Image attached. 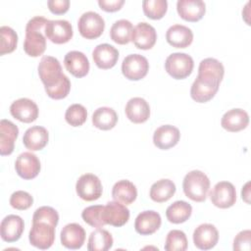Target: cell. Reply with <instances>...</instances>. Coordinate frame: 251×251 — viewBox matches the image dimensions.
Instances as JSON below:
<instances>
[{
	"label": "cell",
	"mask_w": 251,
	"mask_h": 251,
	"mask_svg": "<svg viewBox=\"0 0 251 251\" xmlns=\"http://www.w3.org/2000/svg\"><path fill=\"white\" fill-rule=\"evenodd\" d=\"M49 20L41 16L31 18L25 26L24 50L30 57H39L46 49V36L43 34Z\"/></svg>",
	"instance_id": "cell-1"
},
{
	"label": "cell",
	"mask_w": 251,
	"mask_h": 251,
	"mask_svg": "<svg viewBox=\"0 0 251 251\" xmlns=\"http://www.w3.org/2000/svg\"><path fill=\"white\" fill-rule=\"evenodd\" d=\"M182 188L186 197L195 202H203L208 195L210 179L203 172L193 170L185 175Z\"/></svg>",
	"instance_id": "cell-2"
},
{
	"label": "cell",
	"mask_w": 251,
	"mask_h": 251,
	"mask_svg": "<svg viewBox=\"0 0 251 251\" xmlns=\"http://www.w3.org/2000/svg\"><path fill=\"white\" fill-rule=\"evenodd\" d=\"M220 83L221 81L211 75L198 74L196 79L191 85L190 96L195 102H208L218 92Z\"/></svg>",
	"instance_id": "cell-3"
},
{
	"label": "cell",
	"mask_w": 251,
	"mask_h": 251,
	"mask_svg": "<svg viewBox=\"0 0 251 251\" xmlns=\"http://www.w3.org/2000/svg\"><path fill=\"white\" fill-rule=\"evenodd\" d=\"M55 227L56 226L48 222H32L28 234L30 244L41 250L49 249L55 241Z\"/></svg>",
	"instance_id": "cell-4"
},
{
	"label": "cell",
	"mask_w": 251,
	"mask_h": 251,
	"mask_svg": "<svg viewBox=\"0 0 251 251\" xmlns=\"http://www.w3.org/2000/svg\"><path fill=\"white\" fill-rule=\"evenodd\" d=\"M194 62L191 56L185 53H173L165 62L167 73L175 79H183L189 76L193 71Z\"/></svg>",
	"instance_id": "cell-5"
},
{
	"label": "cell",
	"mask_w": 251,
	"mask_h": 251,
	"mask_svg": "<svg viewBox=\"0 0 251 251\" xmlns=\"http://www.w3.org/2000/svg\"><path fill=\"white\" fill-rule=\"evenodd\" d=\"M38 75L44 84V88L58 84L66 75L62 72V66L58 59L52 56H44L38 65Z\"/></svg>",
	"instance_id": "cell-6"
},
{
	"label": "cell",
	"mask_w": 251,
	"mask_h": 251,
	"mask_svg": "<svg viewBox=\"0 0 251 251\" xmlns=\"http://www.w3.org/2000/svg\"><path fill=\"white\" fill-rule=\"evenodd\" d=\"M77 27L80 35L86 39H96L104 31V19L95 12L83 13L78 19Z\"/></svg>",
	"instance_id": "cell-7"
},
{
	"label": "cell",
	"mask_w": 251,
	"mask_h": 251,
	"mask_svg": "<svg viewBox=\"0 0 251 251\" xmlns=\"http://www.w3.org/2000/svg\"><path fill=\"white\" fill-rule=\"evenodd\" d=\"M77 195L84 201H94L102 195L103 187L99 177L93 174H84L75 183Z\"/></svg>",
	"instance_id": "cell-8"
},
{
	"label": "cell",
	"mask_w": 251,
	"mask_h": 251,
	"mask_svg": "<svg viewBox=\"0 0 251 251\" xmlns=\"http://www.w3.org/2000/svg\"><path fill=\"white\" fill-rule=\"evenodd\" d=\"M149 71L147 59L140 54L127 55L122 63V73L129 80L142 79Z\"/></svg>",
	"instance_id": "cell-9"
},
{
	"label": "cell",
	"mask_w": 251,
	"mask_h": 251,
	"mask_svg": "<svg viewBox=\"0 0 251 251\" xmlns=\"http://www.w3.org/2000/svg\"><path fill=\"white\" fill-rule=\"evenodd\" d=\"M211 202L218 208L226 209L236 202V190L229 181H220L215 184L210 192Z\"/></svg>",
	"instance_id": "cell-10"
},
{
	"label": "cell",
	"mask_w": 251,
	"mask_h": 251,
	"mask_svg": "<svg viewBox=\"0 0 251 251\" xmlns=\"http://www.w3.org/2000/svg\"><path fill=\"white\" fill-rule=\"evenodd\" d=\"M44 34L51 42L64 44L72 39L74 32L70 22L66 20H52L46 25Z\"/></svg>",
	"instance_id": "cell-11"
},
{
	"label": "cell",
	"mask_w": 251,
	"mask_h": 251,
	"mask_svg": "<svg viewBox=\"0 0 251 251\" xmlns=\"http://www.w3.org/2000/svg\"><path fill=\"white\" fill-rule=\"evenodd\" d=\"M129 210L126 205L118 201L108 202L102 211V220L105 225L113 226H123L129 220Z\"/></svg>",
	"instance_id": "cell-12"
},
{
	"label": "cell",
	"mask_w": 251,
	"mask_h": 251,
	"mask_svg": "<svg viewBox=\"0 0 251 251\" xmlns=\"http://www.w3.org/2000/svg\"><path fill=\"white\" fill-rule=\"evenodd\" d=\"M41 165L37 156L31 152L20 154L15 162V170L19 176L24 179H32L40 172Z\"/></svg>",
	"instance_id": "cell-13"
},
{
	"label": "cell",
	"mask_w": 251,
	"mask_h": 251,
	"mask_svg": "<svg viewBox=\"0 0 251 251\" xmlns=\"http://www.w3.org/2000/svg\"><path fill=\"white\" fill-rule=\"evenodd\" d=\"M10 113L18 121L29 124L37 119L39 110L32 100L28 98H20L11 104Z\"/></svg>",
	"instance_id": "cell-14"
},
{
	"label": "cell",
	"mask_w": 251,
	"mask_h": 251,
	"mask_svg": "<svg viewBox=\"0 0 251 251\" xmlns=\"http://www.w3.org/2000/svg\"><path fill=\"white\" fill-rule=\"evenodd\" d=\"M219 241V231L212 224H202L193 231V243L201 250H209Z\"/></svg>",
	"instance_id": "cell-15"
},
{
	"label": "cell",
	"mask_w": 251,
	"mask_h": 251,
	"mask_svg": "<svg viewBox=\"0 0 251 251\" xmlns=\"http://www.w3.org/2000/svg\"><path fill=\"white\" fill-rule=\"evenodd\" d=\"M157 40L156 29L147 23L137 24L132 30L131 41L136 48L141 50L151 49Z\"/></svg>",
	"instance_id": "cell-16"
},
{
	"label": "cell",
	"mask_w": 251,
	"mask_h": 251,
	"mask_svg": "<svg viewBox=\"0 0 251 251\" xmlns=\"http://www.w3.org/2000/svg\"><path fill=\"white\" fill-rule=\"evenodd\" d=\"M25 229L24 220L18 215L6 216L0 225V235L5 242L18 241Z\"/></svg>",
	"instance_id": "cell-17"
},
{
	"label": "cell",
	"mask_w": 251,
	"mask_h": 251,
	"mask_svg": "<svg viewBox=\"0 0 251 251\" xmlns=\"http://www.w3.org/2000/svg\"><path fill=\"white\" fill-rule=\"evenodd\" d=\"M176 11L182 20L195 23L204 17L206 5L201 0H178L176 2Z\"/></svg>",
	"instance_id": "cell-18"
},
{
	"label": "cell",
	"mask_w": 251,
	"mask_h": 251,
	"mask_svg": "<svg viewBox=\"0 0 251 251\" xmlns=\"http://www.w3.org/2000/svg\"><path fill=\"white\" fill-rule=\"evenodd\" d=\"M60 235L62 245L72 250L79 249L85 240L84 228L75 223L66 225L62 228Z\"/></svg>",
	"instance_id": "cell-19"
},
{
	"label": "cell",
	"mask_w": 251,
	"mask_h": 251,
	"mask_svg": "<svg viewBox=\"0 0 251 251\" xmlns=\"http://www.w3.org/2000/svg\"><path fill=\"white\" fill-rule=\"evenodd\" d=\"M162 224L159 213L149 210L139 213L134 222V228L141 235H150L156 232Z\"/></svg>",
	"instance_id": "cell-20"
},
{
	"label": "cell",
	"mask_w": 251,
	"mask_h": 251,
	"mask_svg": "<svg viewBox=\"0 0 251 251\" xmlns=\"http://www.w3.org/2000/svg\"><path fill=\"white\" fill-rule=\"evenodd\" d=\"M64 65L66 70L75 77H83L89 72V61L80 51H70L65 55Z\"/></svg>",
	"instance_id": "cell-21"
},
{
	"label": "cell",
	"mask_w": 251,
	"mask_h": 251,
	"mask_svg": "<svg viewBox=\"0 0 251 251\" xmlns=\"http://www.w3.org/2000/svg\"><path fill=\"white\" fill-rule=\"evenodd\" d=\"M180 138L179 129L171 125L159 126L153 134V142L156 147L162 150H168L176 146Z\"/></svg>",
	"instance_id": "cell-22"
},
{
	"label": "cell",
	"mask_w": 251,
	"mask_h": 251,
	"mask_svg": "<svg viewBox=\"0 0 251 251\" xmlns=\"http://www.w3.org/2000/svg\"><path fill=\"white\" fill-rule=\"evenodd\" d=\"M19 135L18 126L8 120L0 122V154L1 156L11 155L15 148V142Z\"/></svg>",
	"instance_id": "cell-23"
},
{
	"label": "cell",
	"mask_w": 251,
	"mask_h": 251,
	"mask_svg": "<svg viewBox=\"0 0 251 251\" xmlns=\"http://www.w3.org/2000/svg\"><path fill=\"white\" fill-rule=\"evenodd\" d=\"M92 58L99 69L109 70L117 64L119 51L108 43L99 44L92 51Z\"/></svg>",
	"instance_id": "cell-24"
},
{
	"label": "cell",
	"mask_w": 251,
	"mask_h": 251,
	"mask_svg": "<svg viewBox=\"0 0 251 251\" xmlns=\"http://www.w3.org/2000/svg\"><path fill=\"white\" fill-rule=\"evenodd\" d=\"M249 124V116L243 109L235 108L228 110L224 114L221 120L223 128L229 132H237L247 127Z\"/></svg>",
	"instance_id": "cell-25"
},
{
	"label": "cell",
	"mask_w": 251,
	"mask_h": 251,
	"mask_svg": "<svg viewBox=\"0 0 251 251\" xmlns=\"http://www.w3.org/2000/svg\"><path fill=\"white\" fill-rule=\"evenodd\" d=\"M125 112L130 122L134 124H142L150 117V106L145 99L141 97H133L127 101Z\"/></svg>",
	"instance_id": "cell-26"
},
{
	"label": "cell",
	"mask_w": 251,
	"mask_h": 251,
	"mask_svg": "<svg viewBox=\"0 0 251 251\" xmlns=\"http://www.w3.org/2000/svg\"><path fill=\"white\" fill-rule=\"evenodd\" d=\"M167 42L176 48H186L193 41L192 30L182 25H174L166 32Z\"/></svg>",
	"instance_id": "cell-27"
},
{
	"label": "cell",
	"mask_w": 251,
	"mask_h": 251,
	"mask_svg": "<svg viewBox=\"0 0 251 251\" xmlns=\"http://www.w3.org/2000/svg\"><path fill=\"white\" fill-rule=\"evenodd\" d=\"M49 140L47 129L40 126H34L27 128L23 137L24 145L30 151H39L43 149Z\"/></svg>",
	"instance_id": "cell-28"
},
{
	"label": "cell",
	"mask_w": 251,
	"mask_h": 251,
	"mask_svg": "<svg viewBox=\"0 0 251 251\" xmlns=\"http://www.w3.org/2000/svg\"><path fill=\"white\" fill-rule=\"evenodd\" d=\"M112 197L115 201L124 205H129L133 203L137 197L136 186L127 179L119 180L113 186Z\"/></svg>",
	"instance_id": "cell-29"
},
{
	"label": "cell",
	"mask_w": 251,
	"mask_h": 251,
	"mask_svg": "<svg viewBox=\"0 0 251 251\" xmlns=\"http://www.w3.org/2000/svg\"><path fill=\"white\" fill-rule=\"evenodd\" d=\"M176 190V184L173 180L168 178H162L152 184L149 196L154 202L164 203L174 196Z\"/></svg>",
	"instance_id": "cell-30"
},
{
	"label": "cell",
	"mask_w": 251,
	"mask_h": 251,
	"mask_svg": "<svg viewBox=\"0 0 251 251\" xmlns=\"http://www.w3.org/2000/svg\"><path fill=\"white\" fill-rule=\"evenodd\" d=\"M118 122L116 111L110 107H100L92 115V124L101 130H109L115 127Z\"/></svg>",
	"instance_id": "cell-31"
},
{
	"label": "cell",
	"mask_w": 251,
	"mask_h": 251,
	"mask_svg": "<svg viewBox=\"0 0 251 251\" xmlns=\"http://www.w3.org/2000/svg\"><path fill=\"white\" fill-rule=\"evenodd\" d=\"M112 234L101 227L93 230L88 238L87 250L88 251H107L113 246Z\"/></svg>",
	"instance_id": "cell-32"
},
{
	"label": "cell",
	"mask_w": 251,
	"mask_h": 251,
	"mask_svg": "<svg viewBox=\"0 0 251 251\" xmlns=\"http://www.w3.org/2000/svg\"><path fill=\"white\" fill-rule=\"evenodd\" d=\"M192 214V207L183 200H178L171 204L166 210V217L170 223L182 224L186 222Z\"/></svg>",
	"instance_id": "cell-33"
},
{
	"label": "cell",
	"mask_w": 251,
	"mask_h": 251,
	"mask_svg": "<svg viewBox=\"0 0 251 251\" xmlns=\"http://www.w3.org/2000/svg\"><path fill=\"white\" fill-rule=\"evenodd\" d=\"M133 30L132 24L127 20H119L115 22L110 29L111 39L121 45L127 44L131 41V34Z\"/></svg>",
	"instance_id": "cell-34"
},
{
	"label": "cell",
	"mask_w": 251,
	"mask_h": 251,
	"mask_svg": "<svg viewBox=\"0 0 251 251\" xmlns=\"http://www.w3.org/2000/svg\"><path fill=\"white\" fill-rule=\"evenodd\" d=\"M198 74L211 75L217 78L219 81H222L225 75V68L219 60L215 58H206L200 62Z\"/></svg>",
	"instance_id": "cell-35"
},
{
	"label": "cell",
	"mask_w": 251,
	"mask_h": 251,
	"mask_svg": "<svg viewBox=\"0 0 251 251\" xmlns=\"http://www.w3.org/2000/svg\"><path fill=\"white\" fill-rule=\"evenodd\" d=\"M142 9L147 18L160 20L167 13L168 2L166 0H145L142 2Z\"/></svg>",
	"instance_id": "cell-36"
},
{
	"label": "cell",
	"mask_w": 251,
	"mask_h": 251,
	"mask_svg": "<svg viewBox=\"0 0 251 251\" xmlns=\"http://www.w3.org/2000/svg\"><path fill=\"white\" fill-rule=\"evenodd\" d=\"M187 238L185 233L179 229L169 231L165 241V250L167 251H184L187 249Z\"/></svg>",
	"instance_id": "cell-37"
},
{
	"label": "cell",
	"mask_w": 251,
	"mask_h": 251,
	"mask_svg": "<svg viewBox=\"0 0 251 251\" xmlns=\"http://www.w3.org/2000/svg\"><path fill=\"white\" fill-rule=\"evenodd\" d=\"M0 35H1L0 55L3 56L5 54L12 53L17 48L18 34L12 27L3 25L0 27Z\"/></svg>",
	"instance_id": "cell-38"
},
{
	"label": "cell",
	"mask_w": 251,
	"mask_h": 251,
	"mask_svg": "<svg viewBox=\"0 0 251 251\" xmlns=\"http://www.w3.org/2000/svg\"><path fill=\"white\" fill-rule=\"evenodd\" d=\"M65 119L70 126H80L87 119V111L81 104H73L68 107L65 114Z\"/></svg>",
	"instance_id": "cell-39"
},
{
	"label": "cell",
	"mask_w": 251,
	"mask_h": 251,
	"mask_svg": "<svg viewBox=\"0 0 251 251\" xmlns=\"http://www.w3.org/2000/svg\"><path fill=\"white\" fill-rule=\"evenodd\" d=\"M104 206L102 205H93L83 209L81 213L82 220L93 227H102L105 226L102 220V211Z\"/></svg>",
	"instance_id": "cell-40"
},
{
	"label": "cell",
	"mask_w": 251,
	"mask_h": 251,
	"mask_svg": "<svg viewBox=\"0 0 251 251\" xmlns=\"http://www.w3.org/2000/svg\"><path fill=\"white\" fill-rule=\"evenodd\" d=\"M33 203L32 196L24 190L15 191L10 197V205L17 210L25 211L31 207Z\"/></svg>",
	"instance_id": "cell-41"
},
{
	"label": "cell",
	"mask_w": 251,
	"mask_h": 251,
	"mask_svg": "<svg viewBox=\"0 0 251 251\" xmlns=\"http://www.w3.org/2000/svg\"><path fill=\"white\" fill-rule=\"evenodd\" d=\"M37 221H44L53 224L57 226L59 223V214L58 212L49 206H42L37 208L32 216V222Z\"/></svg>",
	"instance_id": "cell-42"
},
{
	"label": "cell",
	"mask_w": 251,
	"mask_h": 251,
	"mask_svg": "<svg viewBox=\"0 0 251 251\" xmlns=\"http://www.w3.org/2000/svg\"><path fill=\"white\" fill-rule=\"evenodd\" d=\"M70 90H71V81L67 75H65L58 84L49 88H45L47 95L50 98L55 100H59L67 97Z\"/></svg>",
	"instance_id": "cell-43"
},
{
	"label": "cell",
	"mask_w": 251,
	"mask_h": 251,
	"mask_svg": "<svg viewBox=\"0 0 251 251\" xmlns=\"http://www.w3.org/2000/svg\"><path fill=\"white\" fill-rule=\"evenodd\" d=\"M250 240H251V231L249 229L240 231L234 237L233 250L249 251L250 250Z\"/></svg>",
	"instance_id": "cell-44"
},
{
	"label": "cell",
	"mask_w": 251,
	"mask_h": 251,
	"mask_svg": "<svg viewBox=\"0 0 251 251\" xmlns=\"http://www.w3.org/2000/svg\"><path fill=\"white\" fill-rule=\"evenodd\" d=\"M48 8L51 13L55 15H63L68 12L70 8L69 0H49L47 2Z\"/></svg>",
	"instance_id": "cell-45"
},
{
	"label": "cell",
	"mask_w": 251,
	"mask_h": 251,
	"mask_svg": "<svg viewBox=\"0 0 251 251\" xmlns=\"http://www.w3.org/2000/svg\"><path fill=\"white\" fill-rule=\"evenodd\" d=\"M125 4L124 0H99V7L105 12H117Z\"/></svg>",
	"instance_id": "cell-46"
},
{
	"label": "cell",
	"mask_w": 251,
	"mask_h": 251,
	"mask_svg": "<svg viewBox=\"0 0 251 251\" xmlns=\"http://www.w3.org/2000/svg\"><path fill=\"white\" fill-rule=\"evenodd\" d=\"M249 186H250V182L248 181V182L245 183V185L242 187V190H241V197L247 204L250 203V201H249V197H250V188H249Z\"/></svg>",
	"instance_id": "cell-47"
}]
</instances>
